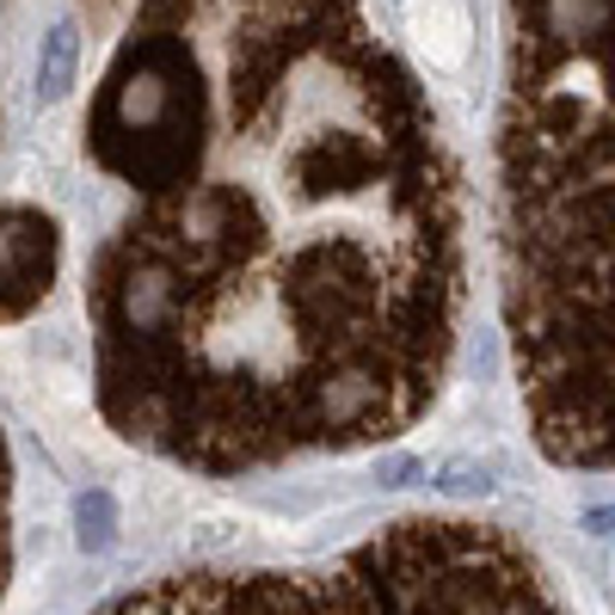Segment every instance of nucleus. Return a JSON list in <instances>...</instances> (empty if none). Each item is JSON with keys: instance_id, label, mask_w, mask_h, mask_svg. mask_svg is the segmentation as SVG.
<instances>
[{"instance_id": "3", "label": "nucleus", "mask_w": 615, "mask_h": 615, "mask_svg": "<svg viewBox=\"0 0 615 615\" xmlns=\"http://www.w3.org/2000/svg\"><path fill=\"white\" fill-rule=\"evenodd\" d=\"M105 615H370L345 566L321 573H179Z\"/></svg>"}, {"instance_id": "2", "label": "nucleus", "mask_w": 615, "mask_h": 615, "mask_svg": "<svg viewBox=\"0 0 615 615\" xmlns=\"http://www.w3.org/2000/svg\"><path fill=\"white\" fill-rule=\"evenodd\" d=\"M498 253L535 443L615 474V0H505Z\"/></svg>"}, {"instance_id": "4", "label": "nucleus", "mask_w": 615, "mask_h": 615, "mask_svg": "<svg viewBox=\"0 0 615 615\" xmlns=\"http://www.w3.org/2000/svg\"><path fill=\"white\" fill-rule=\"evenodd\" d=\"M62 271V222L38 203H0V326L38 314Z\"/></svg>"}, {"instance_id": "1", "label": "nucleus", "mask_w": 615, "mask_h": 615, "mask_svg": "<svg viewBox=\"0 0 615 615\" xmlns=\"http://www.w3.org/2000/svg\"><path fill=\"white\" fill-rule=\"evenodd\" d=\"M81 142L130 191L87 265L118 437L253 474L389 443L437 401L462 173L363 0H135Z\"/></svg>"}, {"instance_id": "5", "label": "nucleus", "mask_w": 615, "mask_h": 615, "mask_svg": "<svg viewBox=\"0 0 615 615\" xmlns=\"http://www.w3.org/2000/svg\"><path fill=\"white\" fill-rule=\"evenodd\" d=\"M74 68H81V31L74 26H56L43 38V62H38V93L43 99H62L74 87Z\"/></svg>"}, {"instance_id": "7", "label": "nucleus", "mask_w": 615, "mask_h": 615, "mask_svg": "<svg viewBox=\"0 0 615 615\" xmlns=\"http://www.w3.org/2000/svg\"><path fill=\"white\" fill-rule=\"evenodd\" d=\"M7 573H13V455L0 437V591H7Z\"/></svg>"}, {"instance_id": "6", "label": "nucleus", "mask_w": 615, "mask_h": 615, "mask_svg": "<svg viewBox=\"0 0 615 615\" xmlns=\"http://www.w3.org/2000/svg\"><path fill=\"white\" fill-rule=\"evenodd\" d=\"M74 523H81V548L87 554H105L111 542H118V505H111V493L87 486V493L74 498Z\"/></svg>"}]
</instances>
